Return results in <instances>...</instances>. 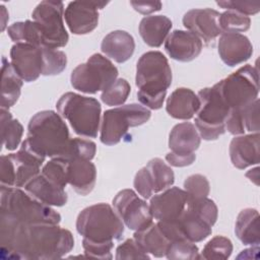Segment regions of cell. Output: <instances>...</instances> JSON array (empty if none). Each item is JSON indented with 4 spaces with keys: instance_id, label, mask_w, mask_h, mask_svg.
<instances>
[{
    "instance_id": "obj_1",
    "label": "cell",
    "mask_w": 260,
    "mask_h": 260,
    "mask_svg": "<svg viewBox=\"0 0 260 260\" xmlns=\"http://www.w3.org/2000/svg\"><path fill=\"white\" fill-rule=\"evenodd\" d=\"M0 244L3 258L53 260L73 249L74 238L58 224H28L0 213Z\"/></svg>"
},
{
    "instance_id": "obj_2",
    "label": "cell",
    "mask_w": 260,
    "mask_h": 260,
    "mask_svg": "<svg viewBox=\"0 0 260 260\" xmlns=\"http://www.w3.org/2000/svg\"><path fill=\"white\" fill-rule=\"evenodd\" d=\"M70 141L69 130L62 117L54 111L45 110L30 118L27 136L21 144L44 158H54L65 155Z\"/></svg>"
},
{
    "instance_id": "obj_3",
    "label": "cell",
    "mask_w": 260,
    "mask_h": 260,
    "mask_svg": "<svg viewBox=\"0 0 260 260\" xmlns=\"http://www.w3.org/2000/svg\"><path fill=\"white\" fill-rule=\"evenodd\" d=\"M172 69L167 57L159 51L144 53L136 65L135 84L137 99L141 105L151 110L162 107L167 89L172 84Z\"/></svg>"
},
{
    "instance_id": "obj_4",
    "label": "cell",
    "mask_w": 260,
    "mask_h": 260,
    "mask_svg": "<svg viewBox=\"0 0 260 260\" xmlns=\"http://www.w3.org/2000/svg\"><path fill=\"white\" fill-rule=\"evenodd\" d=\"M0 213L23 223L59 224L61 215L25 190L1 186Z\"/></svg>"
},
{
    "instance_id": "obj_5",
    "label": "cell",
    "mask_w": 260,
    "mask_h": 260,
    "mask_svg": "<svg viewBox=\"0 0 260 260\" xmlns=\"http://www.w3.org/2000/svg\"><path fill=\"white\" fill-rule=\"evenodd\" d=\"M76 231L93 242H114L122 239L124 222L108 203H98L82 209L76 218Z\"/></svg>"
},
{
    "instance_id": "obj_6",
    "label": "cell",
    "mask_w": 260,
    "mask_h": 260,
    "mask_svg": "<svg viewBox=\"0 0 260 260\" xmlns=\"http://www.w3.org/2000/svg\"><path fill=\"white\" fill-rule=\"evenodd\" d=\"M56 108L76 134L88 138L98 136L102 107L96 99L69 91L58 100Z\"/></svg>"
},
{
    "instance_id": "obj_7",
    "label": "cell",
    "mask_w": 260,
    "mask_h": 260,
    "mask_svg": "<svg viewBox=\"0 0 260 260\" xmlns=\"http://www.w3.org/2000/svg\"><path fill=\"white\" fill-rule=\"evenodd\" d=\"M118 74V69L111 60L96 53L72 70L70 82L74 89L93 94L111 86L117 80Z\"/></svg>"
},
{
    "instance_id": "obj_8",
    "label": "cell",
    "mask_w": 260,
    "mask_h": 260,
    "mask_svg": "<svg viewBox=\"0 0 260 260\" xmlns=\"http://www.w3.org/2000/svg\"><path fill=\"white\" fill-rule=\"evenodd\" d=\"M214 85L230 111L244 108L258 99V69L250 64L244 65Z\"/></svg>"
},
{
    "instance_id": "obj_9",
    "label": "cell",
    "mask_w": 260,
    "mask_h": 260,
    "mask_svg": "<svg viewBox=\"0 0 260 260\" xmlns=\"http://www.w3.org/2000/svg\"><path fill=\"white\" fill-rule=\"evenodd\" d=\"M150 116V111L138 104L122 105L105 111L100 129L101 142L109 146L119 143L129 127L145 124Z\"/></svg>"
},
{
    "instance_id": "obj_10",
    "label": "cell",
    "mask_w": 260,
    "mask_h": 260,
    "mask_svg": "<svg viewBox=\"0 0 260 260\" xmlns=\"http://www.w3.org/2000/svg\"><path fill=\"white\" fill-rule=\"evenodd\" d=\"M200 107L195 117V127L204 140H215L225 132L224 122L230 113L215 85L199 90Z\"/></svg>"
},
{
    "instance_id": "obj_11",
    "label": "cell",
    "mask_w": 260,
    "mask_h": 260,
    "mask_svg": "<svg viewBox=\"0 0 260 260\" xmlns=\"http://www.w3.org/2000/svg\"><path fill=\"white\" fill-rule=\"evenodd\" d=\"M45 159L23 144L17 152L2 155L0 158L1 186L24 187L41 173V166Z\"/></svg>"
},
{
    "instance_id": "obj_12",
    "label": "cell",
    "mask_w": 260,
    "mask_h": 260,
    "mask_svg": "<svg viewBox=\"0 0 260 260\" xmlns=\"http://www.w3.org/2000/svg\"><path fill=\"white\" fill-rule=\"evenodd\" d=\"M43 35V47L58 49L65 47L69 36L65 28L64 4L60 1H42L31 13Z\"/></svg>"
},
{
    "instance_id": "obj_13",
    "label": "cell",
    "mask_w": 260,
    "mask_h": 260,
    "mask_svg": "<svg viewBox=\"0 0 260 260\" xmlns=\"http://www.w3.org/2000/svg\"><path fill=\"white\" fill-rule=\"evenodd\" d=\"M113 207L124 224L132 231L142 230L152 223L149 204L132 189H123L113 199Z\"/></svg>"
},
{
    "instance_id": "obj_14",
    "label": "cell",
    "mask_w": 260,
    "mask_h": 260,
    "mask_svg": "<svg viewBox=\"0 0 260 260\" xmlns=\"http://www.w3.org/2000/svg\"><path fill=\"white\" fill-rule=\"evenodd\" d=\"M175 182V175L170 166L161 158L150 159L134 177V188L144 199L170 188Z\"/></svg>"
},
{
    "instance_id": "obj_15",
    "label": "cell",
    "mask_w": 260,
    "mask_h": 260,
    "mask_svg": "<svg viewBox=\"0 0 260 260\" xmlns=\"http://www.w3.org/2000/svg\"><path fill=\"white\" fill-rule=\"evenodd\" d=\"M44 47L30 44H14L10 50V63L25 82L37 80L44 71Z\"/></svg>"
},
{
    "instance_id": "obj_16",
    "label": "cell",
    "mask_w": 260,
    "mask_h": 260,
    "mask_svg": "<svg viewBox=\"0 0 260 260\" xmlns=\"http://www.w3.org/2000/svg\"><path fill=\"white\" fill-rule=\"evenodd\" d=\"M108 2L72 1L64 12L66 24L73 35H87L99 24V9Z\"/></svg>"
},
{
    "instance_id": "obj_17",
    "label": "cell",
    "mask_w": 260,
    "mask_h": 260,
    "mask_svg": "<svg viewBox=\"0 0 260 260\" xmlns=\"http://www.w3.org/2000/svg\"><path fill=\"white\" fill-rule=\"evenodd\" d=\"M189 196L184 189L170 187L150 197V212L156 220L175 221L184 213Z\"/></svg>"
},
{
    "instance_id": "obj_18",
    "label": "cell",
    "mask_w": 260,
    "mask_h": 260,
    "mask_svg": "<svg viewBox=\"0 0 260 260\" xmlns=\"http://www.w3.org/2000/svg\"><path fill=\"white\" fill-rule=\"evenodd\" d=\"M219 16L220 13L211 8L191 9L184 14L183 24L206 45H210L222 34Z\"/></svg>"
},
{
    "instance_id": "obj_19",
    "label": "cell",
    "mask_w": 260,
    "mask_h": 260,
    "mask_svg": "<svg viewBox=\"0 0 260 260\" xmlns=\"http://www.w3.org/2000/svg\"><path fill=\"white\" fill-rule=\"evenodd\" d=\"M202 47V41L189 30L175 29L165 41V50L168 55L180 62H190L197 58Z\"/></svg>"
},
{
    "instance_id": "obj_20",
    "label": "cell",
    "mask_w": 260,
    "mask_h": 260,
    "mask_svg": "<svg viewBox=\"0 0 260 260\" xmlns=\"http://www.w3.org/2000/svg\"><path fill=\"white\" fill-rule=\"evenodd\" d=\"M233 166L244 170L260 161V134L250 133L235 136L229 147Z\"/></svg>"
},
{
    "instance_id": "obj_21",
    "label": "cell",
    "mask_w": 260,
    "mask_h": 260,
    "mask_svg": "<svg viewBox=\"0 0 260 260\" xmlns=\"http://www.w3.org/2000/svg\"><path fill=\"white\" fill-rule=\"evenodd\" d=\"M218 54L224 64L230 67L242 64L253 54L250 40L238 32H223L218 40Z\"/></svg>"
},
{
    "instance_id": "obj_22",
    "label": "cell",
    "mask_w": 260,
    "mask_h": 260,
    "mask_svg": "<svg viewBox=\"0 0 260 260\" xmlns=\"http://www.w3.org/2000/svg\"><path fill=\"white\" fill-rule=\"evenodd\" d=\"M67 181L76 193L80 195L89 194L96 182L95 166L84 158L67 160Z\"/></svg>"
},
{
    "instance_id": "obj_23",
    "label": "cell",
    "mask_w": 260,
    "mask_h": 260,
    "mask_svg": "<svg viewBox=\"0 0 260 260\" xmlns=\"http://www.w3.org/2000/svg\"><path fill=\"white\" fill-rule=\"evenodd\" d=\"M224 126L225 130L235 136L243 135L245 132H259V99L244 108L231 110Z\"/></svg>"
},
{
    "instance_id": "obj_24",
    "label": "cell",
    "mask_w": 260,
    "mask_h": 260,
    "mask_svg": "<svg viewBox=\"0 0 260 260\" xmlns=\"http://www.w3.org/2000/svg\"><path fill=\"white\" fill-rule=\"evenodd\" d=\"M199 107V98L192 89L179 87L168 98L166 111L172 118L178 120H189L198 112Z\"/></svg>"
},
{
    "instance_id": "obj_25",
    "label": "cell",
    "mask_w": 260,
    "mask_h": 260,
    "mask_svg": "<svg viewBox=\"0 0 260 260\" xmlns=\"http://www.w3.org/2000/svg\"><path fill=\"white\" fill-rule=\"evenodd\" d=\"M23 188L32 197L49 206H63L68 200L65 189L54 184L41 173Z\"/></svg>"
},
{
    "instance_id": "obj_26",
    "label": "cell",
    "mask_w": 260,
    "mask_h": 260,
    "mask_svg": "<svg viewBox=\"0 0 260 260\" xmlns=\"http://www.w3.org/2000/svg\"><path fill=\"white\" fill-rule=\"evenodd\" d=\"M102 52L117 63L128 61L135 50L133 37L125 30H113L109 32L102 41Z\"/></svg>"
},
{
    "instance_id": "obj_27",
    "label": "cell",
    "mask_w": 260,
    "mask_h": 260,
    "mask_svg": "<svg viewBox=\"0 0 260 260\" xmlns=\"http://www.w3.org/2000/svg\"><path fill=\"white\" fill-rule=\"evenodd\" d=\"M200 135L195 125L190 122L175 125L169 135V147L175 153H194L200 146Z\"/></svg>"
},
{
    "instance_id": "obj_28",
    "label": "cell",
    "mask_w": 260,
    "mask_h": 260,
    "mask_svg": "<svg viewBox=\"0 0 260 260\" xmlns=\"http://www.w3.org/2000/svg\"><path fill=\"white\" fill-rule=\"evenodd\" d=\"M172 25V20L166 15H149L140 20L138 29L147 46L158 48L166 41Z\"/></svg>"
},
{
    "instance_id": "obj_29",
    "label": "cell",
    "mask_w": 260,
    "mask_h": 260,
    "mask_svg": "<svg viewBox=\"0 0 260 260\" xmlns=\"http://www.w3.org/2000/svg\"><path fill=\"white\" fill-rule=\"evenodd\" d=\"M133 236V239L145 253L157 258L166 256L171 241L165 236L157 223L152 222L142 230L135 231Z\"/></svg>"
},
{
    "instance_id": "obj_30",
    "label": "cell",
    "mask_w": 260,
    "mask_h": 260,
    "mask_svg": "<svg viewBox=\"0 0 260 260\" xmlns=\"http://www.w3.org/2000/svg\"><path fill=\"white\" fill-rule=\"evenodd\" d=\"M188 204V203H187ZM181 236L193 243L202 242L211 235L212 226L187 205L182 216L176 220Z\"/></svg>"
},
{
    "instance_id": "obj_31",
    "label": "cell",
    "mask_w": 260,
    "mask_h": 260,
    "mask_svg": "<svg viewBox=\"0 0 260 260\" xmlns=\"http://www.w3.org/2000/svg\"><path fill=\"white\" fill-rule=\"evenodd\" d=\"M235 234L244 245L259 246V213L256 209L245 208L240 211L236 219Z\"/></svg>"
},
{
    "instance_id": "obj_32",
    "label": "cell",
    "mask_w": 260,
    "mask_h": 260,
    "mask_svg": "<svg viewBox=\"0 0 260 260\" xmlns=\"http://www.w3.org/2000/svg\"><path fill=\"white\" fill-rule=\"evenodd\" d=\"M1 74V108L8 110L18 101L23 80L5 57L2 58Z\"/></svg>"
},
{
    "instance_id": "obj_33",
    "label": "cell",
    "mask_w": 260,
    "mask_h": 260,
    "mask_svg": "<svg viewBox=\"0 0 260 260\" xmlns=\"http://www.w3.org/2000/svg\"><path fill=\"white\" fill-rule=\"evenodd\" d=\"M7 35L15 44L24 43L43 47V35L41 28L34 20L12 23L7 28Z\"/></svg>"
},
{
    "instance_id": "obj_34",
    "label": "cell",
    "mask_w": 260,
    "mask_h": 260,
    "mask_svg": "<svg viewBox=\"0 0 260 260\" xmlns=\"http://www.w3.org/2000/svg\"><path fill=\"white\" fill-rule=\"evenodd\" d=\"M1 138L2 145L7 150H15L22 138L23 127L20 122L12 118V115L7 109L1 108L0 112Z\"/></svg>"
},
{
    "instance_id": "obj_35",
    "label": "cell",
    "mask_w": 260,
    "mask_h": 260,
    "mask_svg": "<svg viewBox=\"0 0 260 260\" xmlns=\"http://www.w3.org/2000/svg\"><path fill=\"white\" fill-rule=\"evenodd\" d=\"M233 252L232 241L223 236H215L203 247L198 259L224 260L231 257Z\"/></svg>"
},
{
    "instance_id": "obj_36",
    "label": "cell",
    "mask_w": 260,
    "mask_h": 260,
    "mask_svg": "<svg viewBox=\"0 0 260 260\" xmlns=\"http://www.w3.org/2000/svg\"><path fill=\"white\" fill-rule=\"evenodd\" d=\"M131 91L129 82L124 78L117 79L111 86L102 91L101 100L110 107L122 106L127 101Z\"/></svg>"
},
{
    "instance_id": "obj_37",
    "label": "cell",
    "mask_w": 260,
    "mask_h": 260,
    "mask_svg": "<svg viewBox=\"0 0 260 260\" xmlns=\"http://www.w3.org/2000/svg\"><path fill=\"white\" fill-rule=\"evenodd\" d=\"M219 25L223 32H244L250 28L251 19L249 16L234 10H225L220 13Z\"/></svg>"
},
{
    "instance_id": "obj_38",
    "label": "cell",
    "mask_w": 260,
    "mask_h": 260,
    "mask_svg": "<svg viewBox=\"0 0 260 260\" xmlns=\"http://www.w3.org/2000/svg\"><path fill=\"white\" fill-rule=\"evenodd\" d=\"M199 251L195 243L185 239L172 241L168 247L166 257L170 260L198 259Z\"/></svg>"
},
{
    "instance_id": "obj_39",
    "label": "cell",
    "mask_w": 260,
    "mask_h": 260,
    "mask_svg": "<svg viewBox=\"0 0 260 260\" xmlns=\"http://www.w3.org/2000/svg\"><path fill=\"white\" fill-rule=\"evenodd\" d=\"M41 174L48 180L65 189L67 181V160L61 157L51 158L41 171Z\"/></svg>"
},
{
    "instance_id": "obj_40",
    "label": "cell",
    "mask_w": 260,
    "mask_h": 260,
    "mask_svg": "<svg viewBox=\"0 0 260 260\" xmlns=\"http://www.w3.org/2000/svg\"><path fill=\"white\" fill-rule=\"evenodd\" d=\"M96 152V145L93 141L84 138H71L65 155L61 158L66 160L72 158H84L91 160Z\"/></svg>"
},
{
    "instance_id": "obj_41",
    "label": "cell",
    "mask_w": 260,
    "mask_h": 260,
    "mask_svg": "<svg viewBox=\"0 0 260 260\" xmlns=\"http://www.w3.org/2000/svg\"><path fill=\"white\" fill-rule=\"evenodd\" d=\"M44 51V71L43 75L53 76L60 74L67 65V57L63 51L45 48Z\"/></svg>"
},
{
    "instance_id": "obj_42",
    "label": "cell",
    "mask_w": 260,
    "mask_h": 260,
    "mask_svg": "<svg viewBox=\"0 0 260 260\" xmlns=\"http://www.w3.org/2000/svg\"><path fill=\"white\" fill-rule=\"evenodd\" d=\"M187 205L190 209H192L196 214H198L211 226H213V224L216 222L218 209L214 201L209 199L208 197L196 198V199L189 197Z\"/></svg>"
},
{
    "instance_id": "obj_43",
    "label": "cell",
    "mask_w": 260,
    "mask_h": 260,
    "mask_svg": "<svg viewBox=\"0 0 260 260\" xmlns=\"http://www.w3.org/2000/svg\"><path fill=\"white\" fill-rule=\"evenodd\" d=\"M184 190L190 198L207 197L210 191V185L207 178L200 174H194L187 177L184 181Z\"/></svg>"
},
{
    "instance_id": "obj_44",
    "label": "cell",
    "mask_w": 260,
    "mask_h": 260,
    "mask_svg": "<svg viewBox=\"0 0 260 260\" xmlns=\"http://www.w3.org/2000/svg\"><path fill=\"white\" fill-rule=\"evenodd\" d=\"M82 247L87 257L98 259H112L113 257L111 251L114 247V242H93L83 238Z\"/></svg>"
},
{
    "instance_id": "obj_45",
    "label": "cell",
    "mask_w": 260,
    "mask_h": 260,
    "mask_svg": "<svg viewBox=\"0 0 260 260\" xmlns=\"http://www.w3.org/2000/svg\"><path fill=\"white\" fill-rule=\"evenodd\" d=\"M117 260L122 259H149V255L145 253L134 239H127L116 249Z\"/></svg>"
},
{
    "instance_id": "obj_46",
    "label": "cell",
    "mask_w": 260,
    "mask_h": 260,
    "mask_svg": "<svg viewBox=\"0 0 260 260\" xmlns=\"http://www.w3.org/2000/svg\"><path fill=\"white\" fill-rule=\"evenodd\" d=\"M216 4L226 10H234L244 15H253L260 11V2L253 1H216Z\"/></svg>"
},
{
    "instance_id": "obj_47",
    "label": "cell",
    "mask_w": 260,
    "mask_h": 260,
    "mask_svg": "<svg viewBox=\"0 0 260 260\" xmlns=\"http://www.w3.org/2000/svg\"><path fill=\"white\" fill-rule=\"evenodd\" d=\"M196 159L195 153L190 154H182V153H175L173 151H170L166 154V160L173 167L182 168L190 166L194 162Z\"/></svg>"
},
{
    "instance_id": "obj_48",
    "label": "cell",
    "mask_w": 260,
    "mask_h": 260,
    "mask_svg": "<svg viewBox=\"0 0 260 260\" xmlns=\"http://www.w3.org/2000/svg\"><path fill=\"white\" fill-rule=\"evenodd\" d=\"M130 5L135 11L143 15H148L155 11H159L162 7L160 1H130Z\"/></svg>"
},
{
    "instance_id": "obj_49",
    "label": "cell",
    "mask_w": 260,
    "mask_h": 260,
    "mask_svg": "<svg viewBox=\"0 0 260 260\" xmlns=\"http://www.w3.org/2000/svg\"><path fill=\"white\" fill-rule=\"evenodd\" d=\"M1 15H2V24H1V30L3 31L5 29V26H6V22H7V19L9 18L8 17V12L5 8L4 5H1Z\"/></svg>"
}]
</instances>
